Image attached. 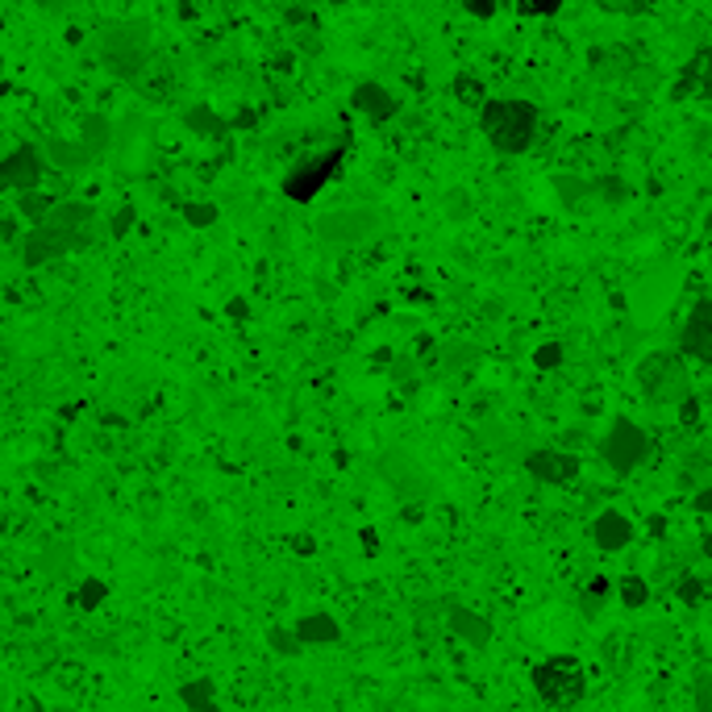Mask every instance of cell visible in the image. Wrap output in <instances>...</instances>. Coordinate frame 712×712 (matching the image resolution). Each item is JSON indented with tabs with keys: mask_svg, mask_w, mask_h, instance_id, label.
I'll use <instances>...</instances> for the list:
<instances>
[{
	"mask_svg": "<svg viewBox=\"0 0 712 712\" xmlns=\"http://www.w3.org/2000/svg\"><path fill=\"white\" fill-rule=\"evenodd\" d=\"M679 354H688L696 362L712 359V304L696 301L691 304L688 321H683V334H679Z\"/></svg>",
	"mask_w": 712,
	"mask_h": 712,
	"instance_id": "10",
	"label": "cell"
},
{
	"mask_svg": "<svg viewBox=\"0 0 712 712\" xmlns=\"http://www.w3.org/2000/svg\"><path fill=\"white\" fill-rule=\"evenodd\" d=\"M267 641H271V650L284 654V658H296V654L304 650L301 638H296V629H271V638Z\"/></svg>",
	"mask_w": 712,
	"mask_h": 712,
	"instance_id": "28",
	"label": "cell"
},
{
	"mask_svg": "<svg viewBox=\"0 0 712 712\" xmlns=\"http://www.w3.org/2000/svg\"><path fill=\"white\" fill-rule=\"evenodd\" d=\"M462 9L479 17V21H487V17H496V0H462Z\"/></svg>",
	"mask_w": 712,
	"mask_h": 712,
	"instance_id": "35",
	"label": "cell"
},
{
	"mask_svg": "<svg viewBox=\"0 0 712 712\" xmlns=\"http://www.w3.org/2000/svg\"><path fill=\"white\" fill-rule=\"evenodd\" d=\"M558 362H563V342H542L533 351V367H542V371H555Z\"/></svg>",
	"mask_w": 712,
	"mask_h": 712,
	"instance_id": "30",
	"label": "cell"
},
{
	"mask_svg": "<svg viewBox=\"0 0 712 712\" xmlns=\"http://www.w3.org/2000/svg\"><path fill=\"white\" fill-rule=\"evenodd\" d=\"M521 13L525 17H555V13H563V0H525Z\"/></svg>",
	"mask_w": 712,
	"mask_h": 712,
	"instance_id": "31",
	"label": "cell"
},
{
	"mask_svg": "<svg viewBox=\"0 0 712 712\" xmlns=\"http://www.w3.org/2000/svg\"><path fill=\"white\" fill-rule=\"evenodd\" d=\"M638 387L654 404H679V400L691 396V384H688V371H683V362L679 354H646L638 367Z\"/></svg>",
	"mask_w": 712,
	"mask_h": 712,
	"instance_id": "3",
	"label": "cell"
},
{
	"mask_svg": "<svg viewBox=\"0 0 712 712\" xmlns=\"http://www.w3.org/2000/svg\"><path fill=\"white\" fill-rule=\"evenodd\" d=\"M183 125H188L196 138H213V142H221V138L230 133V121L217 117L208 105H192V109H183Z\"/></svg>",
	"mask_w": 712,
	"mask_h": 712,
	"instance_id": "20",
	"label": "cell"
},
{
	"mask_svg": "<svg viewBox=\"0 0 712 712\" xmlns=\"http://www.w3.org/2000/svg\"><path fill=\"white\" fill-rule=\"evenodd\" d=\"M17 196H21V200H17V213H21L30 225H38V221L50 213V205L59 200L55 192H42V188H25V192H17Z\"/></svg>",
	"mask_w": 712,
	"mask_h": 712,
	"instance_id": "21",
	"label": "cell"
},
{
	"mask_svg": "<svg viewBox=\"0 0 712 712\" xmlns=\"http://www.w3.org/2000/svg\"><path fill=\"white\" fill-rule=\"evenodd\" d=\"M479 125L496 155H525L538 138V109L530 100H483Z\"/></svg>",
	"mask_w": 712,
	"mask_h": 712,
	"instance_id": "1",
	"label": "cell"
},
{
	"mask_svg": "<svg viewBox=\"0 0 712 712\" xmlns=\"http://www.w3.org/2000/svg\"><path fill=\"white\" fill-rule=\"evenodd\" d=\"M180 217L192 225V230H208V225H217L221 208L213 200H183L180 205Z\"/></svg>",
	"mask_w": 712,
	"mask_h": 712,
	"instance_id": "24",
	"label": "cell"
},
{
	"mask_svg": "<svg viewBox=\"0 0 712 712\" xmlns=\"http://www.w3.org/2000/svg\"><path fill=\"white\" fill-rule=\"evenodd\" d=\"M475 359V351L471 346H450V354H446V367H462V362H471Z\"/></svg>",
	"mask_w": 712,
	"mask_h": 712,
	"instance_id": "37",
	"label": "cell"
},
{
	"mask_svg": "<svg viewBox=\"0 0 712 712\" xmlns=\"http://www.w3.org/2000/svg\"><path fill=\"white\" fill-rule=\"evenodd\" d=\"M596 4H600L604 13H621V17H629V4H633V0H596Z\"/></svg>",
	"mask_w": 712,
	"mask_h": 712,
	"instance_id": "38",
	"label": "cell"
},
{
	"mask_svg": "<svg viewBox=\"0 0 712 712\" xmlns=\"http://www.w3.org/2000/svg\"><path fill=\"white\" fill-rule=\"evenodd\" d=\"M696 712H712V679H708V671L696 675Z\"/></svg>",
	"mask_w": 712,
	"mask_h": 712,
	"instance_id": "32",
	"label": "cell"
},
{
	"mask_svg": "<svg viewBox=\"0 0 712 712\" xmlns=\"http://www.w3.org/2000/svg\"><path fill=\"white\" fill-rule=\"evenodd\" d=\"M533 688L542 696L546 704H575L583 696V666L567 654H558V658H546L542 666H533Z\"/></svg>",
	"mask_w": 712,
	"mask_h": 712,
	"instance_id": "7",
	"label": "cell"
},
{
	"mask_svg": "<svg viewBox=\"0 0 712 712\" xmlns=\"http://www.w3.org/2000/svg\"><path fill=\"white\" fill-rule=\"evenodd\" d=\"M462 200H467V196H462V192H450L446 196V213H450V217H467V213H471V208H467V205H462Z\"/></svg>",
	"mask_w": 712,
	"mask_h": 712,
	"instance_id": "36",
	"label": "cell"
},
{
	"mask_svg": "<svg viewBox=\"0 0 712 712\" xmlns=\"http://www.w3.org/2000/svg\"><path fill=\"white\" fill-rule=\"evenodd\" d=\"M225 313H230V317H233V321H242V317L250 313V309H246V301H242V296H233V301H230V304H225Z\"/></svg>",
	"mask_w": 712,
	"mask_h": 712,
	"instance_id": "39",
	"label": "cell"
},
{
	"mask_svg": "<svg viewBox=\"0 0 712 712\" xmlns=\"http://www.w3.org/2000/svg\"><path fill=\"white\" fill-rule=\"evenodd\" d=\"M696 508H700V513H708V508H712V487H700V496H696Z\"/></svg>",
	"mask_w": 712,
	"mask_h": 712,
	"instance_id": "41",
	"label": "cell"
},
{
	"mask_svg": "<svg viewBox=\"0 0 712 712\" xmlns=\"http://www.w3.org/2000/svg\"><path fill=\"white\" fill-rule=\"evenodd\" d=\"M13 233H17V221H0V242H13Z\"/></svg>",
	"mask_w": 712,
	"mask_h": 712,
	"instance_id": "42",
	"label": "cell"
},
{
	"mask_svg": "<svg viewBox=\"0 0 712 712\" xmlns=\"http://www.w3.org/2000/svg\"><path fill=\"white\" fill-rule=\"evenodd\" d=\"M616 592H621V604H625V608H641L646 596H650V588H646L641 575H625V580L616 583Z\"/></svg>",
	"mask_w": 712,
	"mask_h": 712,
	"instance_id": "27",
	"label": "cell"
},
{
	"mask_svg": "<svg viewBox=\"0 0 712 712\" xmlns=\"http://www.w3.org/2000/svg\"><path fill=\"white\" fill-rule=\"evenodd\" d=\"M450 88H454L459 105H467V109H479L483 100H487V88H483V84H479V75H471V72H459Z\"/></svg>",
	"mask_w": 712,
	"mask_h": 712,
	"instance_id": "25",
	"label": "cell"
},
{
	"mask_svg": "<svg viewBox=\"0 0 712 712\" xmlns=\"http://www.w3.org/2000/svg\"><path fill=\"white\" fill-rule=\"evenodd\" d=\"M92 246V233L88 230H75V233H63V230H47V225H34L21 242V259L25 267H47L55 259H67V254L84 250Z\"/></svg>",
	"mask_w": 712,
	"mask_h": 712,
	"instance_id": "8",
	"label": "cell"
},
{
	"mask_svg": "<svg viewBox=\"0 0 712 712\" xmlns=\"http://www.w3.org/2000/svg\"><path fill=\"white\" fill-rule=\"evenodd\" d=\"M329 4H346V0H329Z\"/></svg>",
	"mask_w": 712,
	"mask_h": 712,
	"instance_id": "43",
	"label": "cell"
},
{
	"mask_svg": "<svg viewBox=\"0 0 712 712\" xmlns=\"http://www.w3.org/2000/svg\"><path fill=\"white\" fill-rule=\"evenodd\" d=\"M105 596H109V588H105V580H84L80 583V608H100L105 604Z\"/></svg>",
	"mask_w": 712,
	"mask_h": 712,
	"instance_id": "29",
	"label": "cell"
},
{
	"mask_svg": "<svg viewBox=\"0 0 712 712\" xmlns=\"http://www.w3.org/2000/svg\"><path fill=\"white\" fill-rule=\"evenodd\" d=\"M0 72H4V55H0Z\"/></svg>",
	"mask_w": 712,
	"mask_h": 712,
	"instance_id": "44",
	"label": "cell"
},
{
	"mask_svg": "<svg viewBox=\"0 0 712 712\" xmlns=\"http://www.w3.org/2000/svg\"><path fill=\"white\" fill-rule=\"evenodd\" d=\"M75 142L84 146L92 163L105 158V155H109V146H113V121L105 117V113H84V117H80V133H75Z\"/></svg>",
	"mask_w": 712,
	"mask_h": 712,
	"instance_id": "16",
	"label": "cell"
},
{
	"mask_svg": "<svg viewBox=\"0 0 712 712\" xmlns=\"http://www.w3.org/2000/svg\"><path fill=\"white\" fill-rule=\"evenodd\" d=\"M646 454H650V434L638 421H629V417H613L608 434L600 437V459L616 475H629L646 462Z\"/></svg>",
	"mask_w": 712,
	"mask_h": 712,
	"instance_id": "4",
	"label": "cell"
},
{
	"mask_svg": "<svg viewBox=\"0 0 712 712\" xmlns=\"http://www.w3.org/2000/svg\"><path fill=\"white\" fill-rule=\"evenodd\" d=\"M100 59L117 80H138L150 63V25L142 17H121L100 30Z\"/></svg>",
	"mask_w": 712,
	"mask_h": 712,
	"instance_id": "2",
	"label": "cell"
},
{
	"mask_svg": "<svg viewBox=\"0 0 712 712\" xmlns=\"http://www.w3.org/2000/svg\"><path fill=\"white\" fill-rule=\"evenodd\" d=\"M654 4H658V0H633V4H629V17H641V13L654 9Z\"/></svg>",
	"mask_w": 712,
	"mask_h": 712,
	"instance_id": "40",
	"label": "cell"
},
{
	"mask_svg": "<svg viewBox=\"0 0 712 712\" xmlns=\"http://www.w3.org/2000/svg\"><path fill=\"white\" fill-rule=\"evenodd\" d=\"M346 158V150L342 146H334V150H321V155H309V158H301L296 167L284 175V196L288 200H296V205H309L321 188H326L334 175H338V163Z\"/></svg>",
	"mask_w": 712,
	"mask_h": 712,
	"instance_id": "6",
	"label": "cell"
},
{
	"mask_svg": "<svg viewBox=\"0 0 712 712\" xmlns=\"http://www.w3.org/2000/svg\"><path fill=\"white\" fill-rule=\"evenodd\" d=\"M97 217V208L88 205V200H55L50 213L38 225H47V230H63V233H75V230H88Z\"/></svg>",
	"mask_w": 712,
	"mask_h": 712,
	"instance_id": "15",
	"label": "cell"
},
{
	"mask_svg": "<svg viewBox=\"0 0 712 712\" xmlns=\"http://www.w3.org/2000/svg\"><path fill=\"white\" fill-rule=\"evenodd\" d=\"M180 700L188 712H213L217 708V691L208 679H192V683H183L180 688Z\"/></svg>",
	"mask_w": 712,
	"mask_h": 712,
	"instance_id": "22",
	"label": "cell"
},
{
	"mask_svg": "<svg viewBox=\"0 0 712 712\" xmlns=\"http://www.w3.org/2000/svg\"><path fill=\"white\" fill-rule=\"evenodd\" d=\"M525 471L538 483H571L580 475V459L567 450H530L525 454Z\"/></svg>",
	"mask_w": 712,
	"mask_h": 712,
	"instance_id": "12",
	"label": "cell"
},
{
	"mask_svg": "<svg viewBox=\"0 0 712 712\" xmlns=\"http://www.w3.org/2000/svg\"><path fill=\"white\" fill-rule=\"evenodd\" d=\"M555 192L563 196L567 208H580V205H588V200H596L592 180H580V175H555Z\"/></svg>",
	"mask_w": 712,
	"mask_h": 712,
	"instance_id": "23",
	"label": "cell"
},
{
	"mask_svg": "<svg viewBox=\"0 0 712 712\" xmlns=\"http://www.w3.org/2000/svg\"><path fill=\"white\" fill-rule=\"evenodd\" d=\"M0 25H4V17H0Z\"/></svg>",
	"mask_w": 712,
	"mask_h": 712,
	"instance_id": "46",
	"label": "cell"
},
{
	"mask_svg": "<svg viewBox=\"0 0 712 712\" xmlns=\"http://www.w3.org/2000/svg\"><path fill=\"white\" fill-rule=\"evenodd\" d=\"M38 150H42V158H47L50 167L67 171V175H72V171H84L88 163H92V158H88V150L75 142V138H47Z\"/></svg>",
	"mask_w": 712,
	"mask_h": 712,
	"instance_id": "17",
	"label": "cell"
},
{
	"mask_svg": "<svg viewBox=\"0 0 712 712\" xmlns=\"http://www.w3.org/2000/svg\"><path fill=\"white\" fill-rule=\"evenodd\" d=\"M351 105L362 113V117H371L375 125H379V121H392L400 113L396 92H392V88H384L379 80H362V84H354Z\"/></svg>",
	"mask_w": 712,
	"mask_h": 712,
	"instance_id": "13",
	"label": "cell"
},
{
	"mask_svg": "<svg viewBox=\"0 0 712 712\" xmlns=\"http://www.w3.org/2000/svg\"><path fill=\"white\" fill-rule=\"evenodd\" d=\"M446 625H450V633H454L459 641H467L471 650H487V646H492V638H496V629H492V621H487V616H479L475 608H467V604H454V600L446 604Z\"/></svg>",
	"mask_w": 712,
	"mask_h": 712,
	"instance_id": "11",
	"label": "cell"
},
{
	"mask_svg": "<svg viewBox=\"0 0 712 712\" xmlns=\"http://www.w3.org/2000/svg\"><path fill=\"white\" fill-rule=\"evenodd\" d=\"M317 238L326 246H359L379 230V213L367 205H346V208H329L317 217Z\"/></svg>",
	"mask_w": 712,
	"mask_h": 712,
	"instance_id": "5",
	"label": "cell"
},
{
	"mask_svg": "<svg viewBox=\"0 0 712 712\" xmlns=\"http://www.w3.org/2000/svg\"><path fill=\"white\" fill-rule=\"evenodd\" d=\"M296 638L301 646H334L342 638V625L329 613H309L296 621Z\"/></svg>",
	"mask_w": 712,
	"mask_h": 712,
	"instance_id": "18",
	"label": "cell"
},
{
	"mask_svg": "<svg viewBox=\"0 0 712 712\" xmlns=\"http://www.w3.org/2000/svg\"><path fill=\"white\" fill-rule=\"evenodd\" d=\"M42 171H47V158H42V150H38L34 142L13 146L9 155L0 158V196L38 188V183H42Z\"/></svg>",
	"mask_w": 712,
	"mask_h": 712,
	"instance_id": "9",
	"label": "cell"
},
{
	"mask_svg": "<svg viewBox=\"0 0 712 712\" xmlns=\"http://www.w3.org/2000/svg\"><path fill=\"white\" fill-rule=\"evenodd\" d=\"M592 196L604 200V205H625L629 196H633V188L621 175H600V180H592Z\"/></svg>",
	"mask_w": 712,
	"mask_h": 712,
	"instance_id": "26",
	"label": "cell"
},
{
	"mask_svg": "<svg viewBox=\"0 0 712 712\" xmlns=\"http://www.w3.org/2000/svg\"><path fill=\"white\" fill-rule=\"evenodd\" d=\"M321 47H326V42H321V34H317V21H309L301 30V55H321Z\"/></svg>",
	"mask_w": 712,
	"mask_h": 712,
	"instance_id": "33",
	"label": "cell"
},
{
	"mask_svg": "<svg viewBox=\"0 0 712 712\" xmlns=\"http://www.w3.org/2000/svg\"><path fill=\"white\" fill-rule=\"evenodd\" d=\"M592 72L596 80H625L633 72V55L625 47H600L592 50Z\"/></svg>",
	"mask_w": 712,
	"mask_h": 712,
	"instance_id": "19",
	"label": "cell"
},
{
	"mask_svg": "<svg viewBox=\"0 0 712 712\" xmlns=\"http://www.w3.org/2000/svg\"><path fill=\"white\" fill-rule=\"evenodd\" d=\"M592 542L600 546V550H608V555L625 550V546L633 542V521H629L621 508H604L600 517L592 521Z\"/></svg>",
	"mask_w": 712,
	"mask_h": 712,
	"instance_id": "14",
	"label": "cell"
},
{
	"mask_svg": "<svg viewBox=\"0 0 712 712\" xmlns=\"http://www.w3.org/2000/svg\"><path fill=\"white\" fill-rule=\"evenodd\" d=\"M55 712H75V708H55Z\"/></svg>",
	"mask_w": 712,
	"mask_h": 712,
	"instance_id": "45",
	"label": "cell"
},
{
	"mask_svg": "<svg viewBox=\"0 0 712 712\" xmlns=\"http://www.w3.org/2000/svg\"><path fill=\"white\" fill-rule=\"evenodd\" d=\"M133 217H138V213H133V205L121 208L117 217L109 221V233H113V238H125V233H130V225H133Z\"/></svg>",
	"mask_w": 712,
	"mask_h": 712,
	"instance_id": "34",
	"label": "cell"
}]
</instances>
